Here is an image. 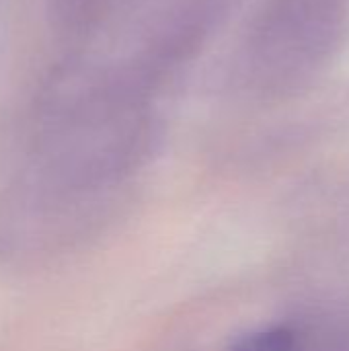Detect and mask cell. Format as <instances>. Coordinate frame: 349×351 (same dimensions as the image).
Segmentation results:
<instances>
[{
	"label": "cell",
	"mask_w": 349,
	"mask_h": 351,
	"mask_svg": "<svg viewBox=\"0 0 349 351\" xmlns=\"http://www.w3.org/2000/svg\"><path fill=\"white\" fill-rule=\"evenodd\" d=\"M230 351H296V337L290 329H269L243 335L232 343Z\"/></svg>",
	"instance_id": "cell-1"
}]
</instances>
